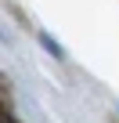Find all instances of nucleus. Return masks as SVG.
<instances>
[{"label": "nucleus", "instance_id": "obj_1", "mask_svg": "<svg viewBox=\"0 0 119 123\" xmlns=\"http://www.w3.org/2000/svg\"><path fill=\"white\" fill-rule=\"evenodd\" d=\"M0 123H18V119H15V116H11V109H7V105H4V101H0Z\"/></svg>", "mask_w": 119, "mask_h": 123}]
</instances>
